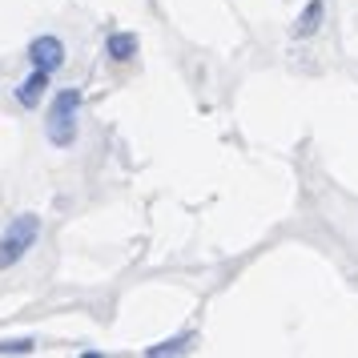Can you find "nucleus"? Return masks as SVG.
I'll list each match as a JSON object with an SVG mask.
<instances>
[{
	"label": "nucleus",
	"mask_w": 358,
	"mask_h": 358,
	"mask_svg": "<svg viewBox=\"0 0 358 358\" xmlns=\"http://www.w3.org/2000/svg\"><path fill=\"white\" fill-rule=\"evenodd\" d=\"M29 61H33V69L57 73V69L65 65V45L57 36H36L33 45H29Z\"/></svg>",
	"instance_id": "7ed1b4c3"
},
{
	"label": "nucleus",
	"mask_w": 358,
	"mask_h": 358,
	"mask_svg": "<svg viewBox=\"0 0 358 358\" xmlns=\"http://www.w3.org/2000/svg\"><path fill=\"white\" fill-rule=\"evenodd\" d=\"M33 338H0V355H33Z\"/></svg>",
	"instance_id": "6e6552de"
},
{
	"label": "nucleus",
	"mask_w": 358,
	"mask_h": 358,
	"mask_svg": "<svg viewBox=\"0 0 358 358\" xmlns=\"http://www.w3.org/2000/svg\"><path fill=\"white\" fill-rule=\"evenodd\" d=\"M105 52L113 57V61H133L137 57V36L133 33H113L105 41Z\"/></svg>",
	"instance_id": "423d86ee"
},
{
	"label": "nucleus",
	"mask_w": 358,
	"mask_h": 358,
	"mask_svg": "<svg viewBox=\"0 0 358 358\" xmlns=\"http://www.w3.org/2000/svg\"><path fill=\"white\" fill-rule=\"evenodd\" d=\"M36 238H41V217H36V213H20V217H13L8 229L0 234V270L17 266V262L36 245Z\"/></svg>",
	"instance_id": "f257e3e1"
},
{
	"label": "nucleus",
	"mask_w": 358,
	"mask_h": 358,
	"mask_svg": "<svg viewBox=\"0 0 358 358\" xmlns=\"http://www.w3.org/2000/svg\"><path fill=\"white\" fill-rule=\"evenodd\" d=\"M194 346V334L185 330V334H173V338H165V342H157V346H149L145 355L149 358H165V355H185Z\"/></svg>",
	"instance_id": "0eeeda50"
},
{
	"label": "nucleus",
	"mask_w": 358,
	"mask_h": 358,
	"mask_svg": "<svg viewBox=\"0 0 358 358\" xmlns=\"http://www.w3.org/2000/svg\"><path fill=\"white\" fill-rule=\"evenodd\" d=\"M322 13H326L322 0H310L306 8H302V17H298V24H294V36H314L318 24H322Z\"/></svg>",
	"instance_id": "39448f33"
},
{
	"label": "nucleus",
	"mask_w": 358,
	"mask_h": 358,
	"mask_svg": "<svg viewBox=\"0 0 358 358\" xmlns=\"http://www.w3.org/2000/svg\"><path fill=\"white\" fill-rule=\"evenodd\" d=\"M77 109H81V89H61L49 109L45 133L52 145H73L77 141Z\"/></svg>",
	"instance_id": "f03ea898"
},
{
	"label": "nucleus",
	"mask_w": 358,
	"mask_h": 358,
	"mask_svg": "<svg viewBox=\"0 0 358 358\" xmlns=\"http://www.w3.org/2000/svg\"><path fill=\"white\" fill-rule=\"evenodd\" d=\"M45 89H49V73H45V69H36L33 77H29V81H24V85L17 89V101L24 105V109H33V105H41Z\"/></svg>",
	"instance_id": "20e7f679"
}]
</instances>
